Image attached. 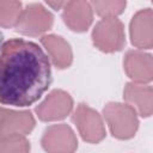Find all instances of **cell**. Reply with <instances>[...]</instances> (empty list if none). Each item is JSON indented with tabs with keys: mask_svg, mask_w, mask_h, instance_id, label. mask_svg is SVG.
I'll return each instance as SVG.
<instances>
[{
	"mask_svg": "<svg viewBox=\"0 0 153 153\" xmlns=\"http://www.w3.org/2000/svg\"><path fill=\"white\" fill-rule=\"evenodd\" d=\"M51 84L48 55L35 43L12 38L0 48V103L18 108L36 103Z\"/></svg>",
	"mask_w": 153,
	"mask_h": 153,
	"instance_id": "1",
	"label": "cell"
},
{
	"mask_svg": "<svg viewBox=\"0 0 153 153\" xmlns=\"http://www.w3.org/2000/svg\"><path fill=\"white\" fill-rule=\"evenodd\" d=\"M104 117L109 124L111 134L117 139H129L137 129L136 111L128 104L109 103L104 110Z\"/></svg>",
	"mask_w": 153,
	"mask_h": 153,
	"instance_id": "2",
	"label": "cell"
},
{
	"mask_svg": "<svg viewBox=\"0 0 153 153\" xmlns=\"http://www.w3.org/2000/svg\"><path fill=\"white\" fill-rule=\"evenodd\" d=\"M92 39L94 45L102 51H118L126 43L123 24L115 17L104 18L94 26Z\"/></svg>",
	"mask_w": 153,
	"mask_h": 153,
	"instance_id": "3",
	"label": "cell"
},
{
	"mask_svg": "<svg viewBox=\"0 0 153 153\" xmlns=\"http://www.w3.org/2000/svg\"><path fill=\"white\" fill-rule=\"evenodd\" d=\"M54 23L53 14L41 4H31L22 11L14 27L18 32L27 36H38L48 31Z\"/></svg>",
	"mask_w": 153,
	"mask_h": 153,
	"instance_id": "4",
	"label": "cell"
},
{
	"mask_svg": "<svg viewBox=\"0 0 153 153\" xmlns=\"http://www.w3.org/2000/svg\"><path fill=\"white\" fill-rule=\"evenodd\" d=\"M73 122L81 137L87 142L97 143L105 137V129L99 114L85 104L78 105L73 114Z\"/></svg>",
	"mask_w": 153,
	"mask_h": 153,
	"instance_id": "5",
	"label": "cell"
},
{
	"mask_svg": "<svg viewBox=\"0 0 153 153\" xmlns=\"http://www.w3.org/2000/svg\"><path fill=\"white\" fill-rule=\"evenodd\" d=\"M73 108V100L68 93L61 90L53 91L47 99L36 108V112L42 121H56L65 118Z\"/></svg>",
	"mask_w": 153,
	"mask_h": 153,
	"instance_id": "6",
	"label": "cell"
},
{
	"mask_svg": "<svg viewBox=\"0 0 153 153\" xmlns=\"http://www.w3.org/2000/svg\"><path fill=\"white\" fill-rule=\"evenodd\" d=\"M76 145L78 141L73 130L66 124L49 127L42 137V146L49 152H73Z\"/></svg>",
	"mask_w": 153,
	"mask_h": 153,
	"instance_id": "7",
	"label": "cell"
},
{
	"mask_svg": "<svg viewBox=\"0 0 153 153\" xmlns=\"http://www.w3.org/2000/svg\"><path fill=\"white\" fill-rule=\"evenodd\" d=\"M65 24L73 31L82 32L92 23V11L86 0H69L62 13Z\"/></svg>",
	"mask_w": 153,
	"mask_h": 153,
	"instance_id": "8",
	"label": "cell"
},
{
	"mask_svg": "<svg viewBox=\"0 0 153 153\" xmlns=\"http://www.w3.org/2000/svg\"><path fill=\"white\" fill-rule=\"evenodd\" d=\"M35 120L30 111L4 110L0 120V136L10 134H27L32 130Z\"/></svg>",
	"mask_w": 153,
	"mask_h": 153,
	"instance_id": "9",
	"label": "cell"
},
{
	"mask_svg": "<svg viewBox=\"0 0 153 153\" xmlns=\"http://www.w3.org/2000/svg\"><path fill=\"white\" fill-rule=\"evenodd\" d=\"M124 69L136 82H147L152 79V56L140 51H128L124 59Z\"/></svg>",
	"mask_w": 153,
	"mask_h": 153,
	"instance_id": "10",
	"label": "cell"
},
{
	"mask_svg": "<svg viewBox=\"0 0 153 153\" xmlns=\"http://www.w3.org/2000/svg\"><path fill=\"white\" fill-rule=\"evenodd\" d=\"M123 97L128 105L141 116H149L152 112V87L139 84H127Z\"/></svg>",
	"mask_w": 153,
	"mask_h": 153,
	"instance_id": "11",
	"label": "cell"
},
{
	"mask_svg": "<svg viewBox=\"0 0 153 153\" xmlns=\"http://www.w3.org/2000/svg\"><path fill=\"white\" fill-rule=\"evenodd\" d=\"M41 42L49 53L53 63L57 68L62 69L71 66L73 60L72 50L69 44L62 37L48 35V36H43L41 38Z\"/></svg>",
	"mask_w": 153,
	"mask_h": 153,
	"instance_id": "12",
	"label": "cell"
},
{
	"mask_svg": "<svg viewBox=\"0 0 153 153\" xmlns=\"http://www.w3.org/2000/svg\"><path fill=\"white\" fill-rule=\"evenodd\" d=\"M130 36L131 43L137 48L152 47V35H151V10L140 11L133 17L130 23Z\"/></svg>",
	"mask_w": 153,
	"mask_h": 153,
	"instance_id": "13",
	"label": "cell"
},
{
	"mask_svg": "<svg viewBox=\"0 0 153 153\" xmlns=\"http://www.w3.org/2000/svg\"><path fill=\"white\" fill-rule=\"evenodd\" d=\"M22 11L19 0H0V26H14Z\"/></svg>",
	"mask_w": 153,
	"mask_h": 153,
	"instance_id": "14",
	"label": "cell"
},
{
	"mask_svg": "<svg viewBox=\"0 0 153 153\" xmlns=\"http://www.w3.org/2000/svg\"><path fill=\"white\" fill-rule=\"evenodd\" d=\"M94 11L103 18L116 17L126 7V0H91Z\"/></svg>",
	"mask_w": 153,
	"mask_h": 153,
	"instance_id": "15",
	"label": "cell"
},
{
	"mask_svg": "<svg viewBox=\"0 0 153 153\" xmlns=\"http://www.w3.org/2000/svg\"><path fill=\"white\" fill-rule=\"evenodd\" d=\"M30 145L23 134H10L0 136V151H29Z\"/></svg>",
	"mask_w": 153,
	"mask_h": 153,
	"instance_id": "16",
	"label": "cell"
},
{
	"mask_svg": "<svg viewBox=\"0 0 153 153\" xmlns=\"http://www.w3.org/2000/svg\"><path fill=\"white\" fill-rule=\"evenodd\" d=\"M69 0H45V2L53 7L54 10H60L62 6H65Z\"/></svg>",
	"mask_w": 153,
	"mask_h": 153,
	"instance_id": "17",
	"label": "cell"
},
{
	"mask_svg": "<svg viewBox=\"0 0 153 153\" xmlns=\"http://www.w3.org/2000/svg\"><path fill=\"white\" fill-rule=\"evenodd\" d=\"M2 41H4V35L0 32V48H1V44H2Z\"/></svg>",
	"mask_w": 153,
	"mask_h": 153,
	"instance_id": "18",
	"label": "cell"
}]
</instances>
